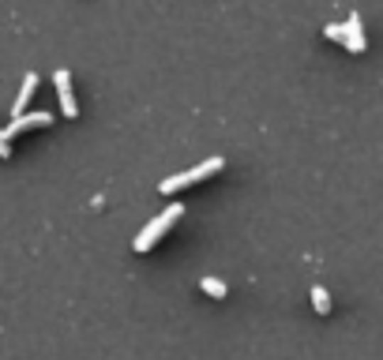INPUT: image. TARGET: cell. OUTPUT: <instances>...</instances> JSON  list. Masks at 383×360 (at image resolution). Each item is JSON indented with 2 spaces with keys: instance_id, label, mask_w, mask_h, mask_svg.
I'll use <instances>...</instances> for the list:
<instances>
[{
  "instance_id": "cell-1",
  "label": "cell",
  "mask_w": 383,
  "mask_h": 360,
  "mask_svg": "<svg viewBox=\"0 0 383 360\" xmlns=\"http://www.w3.org/2000/svg\"><path fill=\"white\" fill-rule=\"evenodd\" d=\"M226 165V158H207V162H200V165H192V169H184V173H177V177H166L158 188H162L166 195H173V192H180V188H192V184H200V180H207V177H215V173Z\"/></svg>"
},
{
  "instance_id": "cell-2",
  "label": "cell",
  "mask_w": 383,
  "mask_h": 360,
  "mask_svg": "<svg viewBox=\"0 0 383 360\" xmlns=\"http://www.w3.org/2000/svg\"><path fill=\"white\" fill-rule=\"evenodd\" d=\"M180 214H184V207L180 203H173V207H166L162 210V214H158L151 225H147V229H143L139 236H136V244H131V248H136V251H151L154 244H158V240H162L169 229H173V225L180 222Z\"/></svg>"
},
{
  "instance_id": "cell-3",
  "label": "cell",
  "mask_w": 383,
  "mask_h": 360,
  "mask_svg": "<svg viewBox=\"0 0 383 360\" xmlns=\"http://www.w3.org/2000/svg\"><path fill=\"white\" fill-rule=\"evenodd\" d=\"M49 124H53V113H23L4 128L0 143H11V136H19V131H26V128H49Z\"/></svg>"
},
{
  "instance_id": "cell-4",
  "label": "cell",
  "mask_w": 383,
  "mask_h": 360,
  "mask_svg": "<svg viewBox=\"0 0 383 360\" xmlns=\"http://www.w3.org/2000/svg\"><path fill=\"white\" fill-rule=\"evenodd\" d=\"M53 83H57V98H60V109H64V116H75L79 113V105H75V94H72V75L64 72V68H57V75H53Z\"/></svg>"
},
{
  "instance_id": "cell-5",
  "label": "cell",
  "mask_w": 383,
  "mask_h": 360,
  "mask_svg": "<svg viewBox=\"0 0 383 360\" xmlns=\"http://www.w3.org/2000/svg\"><path fill=\"white\" fill-rule=\"evenodd\" d=\"M346 49L350 53H365V31H361V16H350V23H346Z\"/></svg>"
},
{
  "instance_id": "cell-6",
  "label": "cell",
  "mask_w": 383,
  "mask_h": 360,
  "mask_svg": "<svg viewBox=\"0 0 383 360\" xmlns=\"http://www.w3.org/2000/svg\"><path fill=\"white\" fill-rule=\"evenodd\" d=\"M34 90H38V75H34V72H26V79H23V90H19V98H16V109H11V113H16V116H23V109H26V102H31V94H34Z\"/></svg>"
},
{
  "instance_id": "cell-7",
  "label": "cell",
  "mask_w": 383,
  "mask_h": 360,
  "mask_svg": "<svg viewBox=\"0 0 383 360\" xmlns=\"http://www.w3.org/2000/svg\"><path fill=\"white\" fill-rule=\"evenodd\" d=\"M312 308L320 312V315H331V297H327V289H323V285H315V289H312Z\"/></svg>"
},
{
  "instance_id": "cell-8",
  "label": "cell",
  "mask_w": 383,
  "mask_h": 360,
  "mask_svg": "<svg viewBox=\"0 0 383 360\" xmlns=\"http://www.w3.org/2000/svg\"><path fill=\"white\" fill-rule=\"evenodd\" d=\"M200 289L207 293V297H215V300H222V297H226V282H218V278H203V282H200Z\"/></svg>"
},
{
  "instance_id": "cell-9",
  "label": "cell",
  "mask_w": 383,
  "mask_h": 360,
  "mask_svg": "<svg viewBox=\"0 0 383 360\" xmlns=\"http://www.w3.org/2000/svg\"><path fill=\"white\" fill-rule=\"evenodd\" d=\"M323 34L331 38V42H342V38H346V26H335V23H331V26H327Z\"/></svg>"
}]
</instances>
